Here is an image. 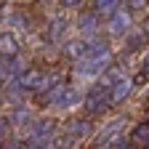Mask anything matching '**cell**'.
I'll list each match as a JSON object with an SVG mask.
<instances>
[{
	"label": "cell",
	"mask_w": 149,
	"mask_h": 149,
	"mask_svg": "<svg viewBox=\"0 0 149 149\" xmlns=\"http://www.w3.org/2000/svg\"><path fill=\"white\" fill-rule=\"evenodd\" d=\"M109 64H112V51L85 53L83 59L74 61V74L83 77V80H93V77H99V74H104Z\"/></svg>",
	"instance_id": "obj_1"
},
{
	"label": "cell",
	"mask_w": 149,
	"mask_h": 149,
	"mask_svg": "<svg viewBox=\"0 0 149 149\" xmlns=\"http://www.w3.org/2000/svg\"><path fill=\"white\" fill-rule=\"evenodd\" d=\"M43 96H45V104H51L53 109H72L83 101L80 91L72 85H51Z\"/></svg>",
	"instance_id": "obj_2"
},
{
	"label": "cell",
	"mask_w": 149,
	"mask_h": 149,
	"mask_svg": "<svg viewBox=\"0 0 149 149\" xmlns=\"http://www.w3.org/2000/svg\"><path fill=\"white\" fill-rule=\"evenodd\" d=\"M91 136V123L88 117H74L67 123L64 128V133H61V144L64 146H72V144H77V141H85Z\"/></svg>",
	"instance_id": "obj_3"
},
{
	"label": "cell",
	"mask_w": 149,
	"mask_h": 149,
	"mask_svg": "<svg viewBox=\"0 0 149 149\" xmlns=\"http://www.w3.org/2000/svg\"><path fill=\"white\" fill-rule=\"evenodd\" d=\"M83 107H85V112L91 117H99V115H104V112L109 109V91L104 88V85H99V88H93L88 96H83Z\"/></svg>",
	"instance_id": "obj_4"
},
{
	"label": "cell",
	"mask_w": 149,
	"mask_h": 149,
	"mask_svg": "<svg viewBox=\"0 0 149 149\" xmlns=\"http://www.w3.org/2000/svg\"><path fill=\"white\" fill-rule=\"evenodd\" d=\"M130 27H133V16H130V11L125 8H117L109 13V22H107V32L112 37H125L130 32Z\"/></svg>",
	"instance_id": "obj_5"
},
{
	"label": "cell",
	"mask_w": 149,
	"mask_h": 149,
	"mask_svg": "<svg viewBox=\"0 0 149 149\" xmlns=\"http://www.w3.org/2000/svg\"><path fill=\"white\" fill-rule=\"evenodd\" d=\"M107 91H109V107H117V104H123V101L130 96V91H133V80L123 74V77L115 80Z\"/></svg>",
	"instance_id": "obj_6"
},
{
	"label": "cell",
	"mask_w": 149,
	"mask_h": 149,
	"mask_svg": "<svg viewBox=\"0 0 149 149\" xmlns=\"http://www.w3.org/2000/svg\"><path fill=\"white\" fill-rule=\"evenodd\" d=\"M123 139V123H109L99 130V136H96V146L101 149H112L117 141Z\"/></svg>",
	"instance_id": "obj_7"
},
{
	"label": "cell",
	"mask_w": 149,
	"mask_h": 149,
	"mask_svg": "<svg viewBox=\"0 0 149 149\" xmlns=\"http://www.w3.org/2000/svg\"><path fill=\"white\" fill-rule=\"evenodd\" d=\"M43 77H45L43 69H29V67H27L22 74H16V88H19V91H32V93H37Z\"/></svg>",
	"instance_id": "obj_8"
},
{
	"label": "cell",
	"mask_w": 149,
	"mask_h": 149,
	"mask_svg": "<svg viewBox=\"0 0 149 149\" xmlns=\"http://www.w3.org/2000/svg\"><path fill=\"white\" fill-rule=\"evenodd\" d=\"M77 32H80V40H91V37H96L99 35V13H80L77 19Z\"/></svg>",
	"instance_id": "obj_9"
},
{
	"label": "cell",
	"mask_w": 149,
	"mask_h": 149,
	"mask_svg": "<svg viewBox=\"0 0 149 149\" xmlns=\"http://www.w3.org/2000/svg\"><path fill=\"white\" fill-rule=\"evenodd\" d=\"M0 56L3 59H16L19 56V40L13 32H0Z\"/></svg>",
	"instance_id": "obj_10"
},
{
	"label": "cell",
	"mask_w": 149,
	"mask_h": 149,
	"mask_svg": "<svg viewBox=\"0 0 149 149\" xmlns=\"http://www.w3.org/2000/svg\"><path fill=\"white\" fill-rule=\"evenodd\" d=\"M128 141L133 144L136 149H146V144H149V125H146V120L133 128V133L128 136Z\"/></svg>",
	"instance_id": "obj_11"
},
{
	"label": "cell",
	"mask_w": 149,
	"mask_h": 149,
	"mask_svg": "<svg viewBox=\"0 0 149 149\" xmlns=\"http://www.w3.org/2000/svg\"><path fill=\"white\" fill-rule=\"evenodd\" d=\"M64 56H67V59H72V61L83 59V56H85V40H80V37H74V40L64 43Z\"/></svg>",
	"instance_id": "obj_12"
},
{
	"label": "cell",
	"mask_w": 149,
	"mask_h": 149,
	"mask_svg": "<svg viewBox=\"0 0 149 149\" xmlns=\"http://www.w3.org/2000/svg\"><path fill=\"white\" fill-rule=\"evenodd\" d=\"M93 13H101V16H109L112 11L120 8V0H93Z\"/></svg>",
	"instance_id": "obj_13"
},
{
	"label": "cell",
	"mask_w": 149,
	"mask_h": 149,
	"mask_svg": "<svg viewBox=\"0 0 149 149\" xmlns=\"http://www.w3.org/2000/svg\"><path fill=\"white\" fill-rule=\"evenodd\" d=\"M67 27H69L67 19H56V22L51 24V29H48V32H51V40H61L64 32H67Z\"/></svg>",
	"instance_id": "obj_14"
},
{
	"label": "cell",
	"mask_w": 149,
	"mask_h": 149,
	"mask_svg": "<svg viewBox=\"0 0 149 149\" xmlns=\"http://www.w3.org/2000/svg\"><path fill=\"white\" fill-rule=\"evenodd\" d=\"M6 139H11V123H8V117H0V144Z\"/></svg>",
	"instance_id": "obj_15"
},
{
	"label": "cell",
	"mask_w": 149,
	"mask_h": 149,
	"mask_svg": "<svg viewBox=\"0 0 149 149\" xmlns=\"http://www.w3.org/2000/svg\"><path fill=\"white\" fill-rule=\"evenodd\" d=\"M0 149H24V144L16 141V139H6L3 144H0Z\"/></svg>",
	"instance_id": "obj_16"
},
{
	"label": "cell",
	"mask_w": 149,
	"mask_h": 149,
	"mask_svg": "<svg viewBox=\"0 0 149 149\" xmlns=\"http://www.w3.org/2000/svg\"><path fill=\"white\" fill-rule=\"evenodd\" d=\"M80 3H85V0H61V6H67V8H74V6H80Z\"/></svg>",
	"instance_id": "obj_17"
}]
</instances>
